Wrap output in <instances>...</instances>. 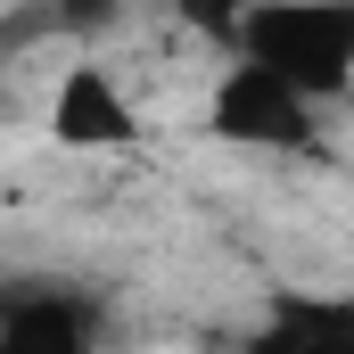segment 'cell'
<instances>
[{
    "instance_id": "obj_5",
    "label": "cell",
    "mask_w": 354,
    "mask_h": 354,
    "mask_svg": "<svg viewBox=\"0 0 354 354\" xmlns=\"http://www.w3.org/2000/svg\"><path fill=\"white\" fill-rule=\"evenodd\" d=\"M0 354H99L91 338V305L66 288H33L0 305Z\"/></svg>"
},
{
    "instance_id": "obj_1",
    "label": "cell",
    "mask_w": 354,
    "mask_h": 354,
    "mask_svg": "<svg viewBox=\"0 0 354 354\" xmlns=\"http://www.w3.org/2000/svg\"><path fill=\"white\" fill-rule=\"evenodd\" d=\"M231 58H256L264 75H280L288 91L346 99L354 91V0H256Z\"/></svg>"
},
{
    "instance_id": "obj_4",
    "label": "cell",
    "mask_w": 354,
    "mask_h": 354,
    "mask_svg": "<svg viewBox=\"0 0 354 354\" xmlns=\"http://www.w3.org/2000/svg\"><path fill=\"white\" fill-rule=\"evenodd\" d=\"M239 354H354V297L346 288H272L264 322Z\"/></svg>"
},
{
    "instance_id": "obj_2",
    "label": "cell",
    "mask_w": 354,
    "mask_h": 354,
    "mask_svg": "<svg viewBox=\"0 0 354 354\" xmlns=\"http://www.w3.org/2000/svg\"><path fill=\"white\" fill-rule=\"evenodd\" d=\"M206 132L223 149H264V157H305L313 149V99L264 75L256 58H231L206 91Z\"/></svg>"
},
{
    "instance_id": "obj_3",
    "label": "cell",
    "mask_w": 354,
    "mask_h": 354,
    "mask_svg": "<svg viewBox=\"0 0 354 354\" xmlns=\"http://www.w3.org/2000/svg\"><path fill=\"white\" fill-rule=\"evenodd\" d=\"M50 140H58V149H75V157L132 149V140H140V107L115 91L107 66H66L58 91H50Z\"/></svg>"
},
{
    "instance_id": "obj_7",
    "label": "cell",
    "mask_w": 354,
    "mask_h": 354,
    "mask_svg": "<svg viewBox=\"0 0 354 354\" xmlns=\"http://www.w3.org/2000/svg\"><path fill=\"white\" fill-rule=\"evenodd\" d=\"M58 17H66V25H107L115 0H58Z\"/></svg>"
},
{
    "instance_id": "obj_6",
    "label": "cell",
    "mask_w": 354,
    "mask_h": 354,
    "mask_svg": "<svg viewBox=\"0 0 354 354\" xmlns=\"http://www.w3.org/2000/svg\"><path fill=\"white\" fill-rule=\"evenodd\" d=\"M248 8H256V0H174V17H181V25H189V33H206V41H223V50L239 41Z\"/></svg>"
}]
</instances>
